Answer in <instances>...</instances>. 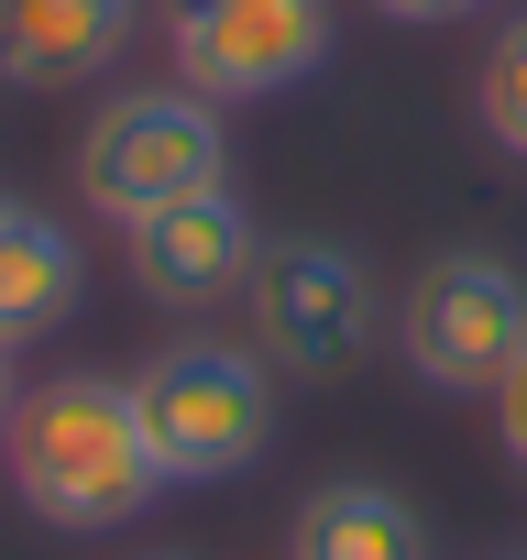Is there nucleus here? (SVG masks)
I'll return each mask as SVG.
<instances>
[{
	"instance_id": "obj_1",
	"label": "nucleus",
	"mask_w": 527,
	"mask_h": 560,
	"mask_svg": "<svg viewBox=\"0 0 527 560\" xmlns=\"http://www.w3.org/2000/svg\"><path fill=\"white\" fill-rule=\"evenodd\" d=\"M0 472H12L23 516L67 527V538H99V527H132L154 494H165V462L143 440V407H132V374H45L12 429H0Z\"/></svg>"
},
{
	"instance_id": "obj_2",
	"label": "nucleus",
	"mask_w": 527,
	"mask_h": 560,
	"mask_svg": "<svg viewBox=\"0 0 527 560\" xmlns=\"http://www.w3.org/2000/svg\"><path fill=\"white\" fill-rule=\"evenodd\" d=\"M198 187H231V121L220 100H198L187 78H143V89H110L78 132V198L132 231L143 209H176Z\"/></svg>"
},
{
	"instance_id": "obj_3",
	"label": "nucleus",
	"mask_w": 527,
	"mask_h": 560,
	"mask_svg": "<svg viewBox=\"0 0 527 560\" xmlns=\"http://www.w3.org/2000/svg\"><path fill=\"white\" fill-rule=\"evenodd\" d=\"M132 407L165 483H231L276 451V363L253 341H165L132 363Z\"/></svg>"
},
{
	"instance_id": "obj_4",
	"label": "nucleus",
	"mask_w": 527,
	"mask_h": 560,
	"mask_svg": "<svg viewBox=\"0 0 527 560\" xmlns=\"http://www.w3.org/2000/svg\"><path fill=\"white\" fill-rule=\"evenodd\" d=\"M527 352V275L505 253H429L396 298V363L429 396H494Z\"/></svg>"
},
{
	"instance_id": "obj_5",
	"label": "nucleus",
	"mask_w": 527,
	"mask_h": 560,
	"mask_svg": "<svg viewBox=\"0 0 527 560\" xmlns=\"http://www.w3.org/2000/svg\"><path fill=\"white\" fill-rule=\"evenodd\" d=\"M242 298H253V352L276 363V374H297V385L352 374V363L374 352V330H385L374 264H363L352 242H330V231L264 242V264H253Z\"/></svg>"
},
{
	"instance_id": "obj_6",
	"label": "nucleus",
	"mask_w": 527,
	"mask_h": 560,
	"mask_svg": "<svg viewBox=\"0 0 527 560\" xmlns=\"http://www.w3.org/2000/svg\"><path fill=\"white\" fill-rule=\"evenodd\" d=\"M165 67L220 110L286 100L330 67V0H165Z\"/></svg>"
},
{
	"instance_id": "obj_7",
	"label": "nucleus",
	"mask_w": 527,
	"mask_h": 560,
	"mask_svg": "<svg viewBox=\"0 0 527 560\" xmlns=\"http://www.w3.org/2000/svg\"><path fill=\"white\" fill-rule=\"evenodd\" d=\"M121 253H132L143 308L198 319V308H220V298H242V287H253L264 231H253V209H242L231 187H198V198H176V209H143V220L121 231Z\"/></svg>"
},
{
	"instance_id": "obj_8",
	"label": "nucleus",
	"mask_w": 527,
	"mask_h": 560,
	"mask_svg": "<svg viewBox=\"0 0 527 560\" xmlns=\"http://www.w3.org/2000/svg\"><path fill=\"white\" fill-rule=\"evenodd\" d=\"M143 34V0H0V89L110 78Z\"/></svg>"
},
{
	"instance_id": "obj_9",
	"label": "nucleus",
	"mask_w": 527,
	"mask_h": 560,
	"mask_svg": "<svg viewBox=\"0 0 527 560\" xmlns=\"http://www.w3.org/2000/svg\"><path fill=\"white\" fill-rule=\"evenodd\" d=\"M78 298H89V253H78V231H67L56 209H34V198H0V341H45V330H67Z\"/></svg>"
},
{
	"instance_id": "obj_10",
	"label": "nucleus",
	"mask_w": 527,
	"mask_h": 560,
	"mask_svg": "<svg viewBox=\"0 0 527 560\" xmlns=\"http://www.w3.org/2000/svg\"><path fill=\"white\" fill-rule=\"evenodd\" d=\"M429 549L440 538H429L418 494H396L385 472H330L286 527V560H429Z\"/></svg>"
},
{
	"instance_id": "obj_11",
	"label": "nucleus",
	"mask_w": 527,
	"mask_h": 560,
	"mask_svg": "<svg viewBox=\"0 0 527 560\" xmlns=\"http://www.w3.org/2000/svg\"><path fill=\"white\" fill-rule=\"evenodd\" d=\"M472 121H483L494 154L527 165V12L494 23V45H483V67H472Z\"/></svg>"
},
{
	"instance_id": "obj_12",
	"label": "nucleus",
	"mask_w": 527,
	"mask_h": 560,
	"mask_svg": "<svg viewBox=\"0 0 527 560\" xmlns=\"http://www.w3.org/2000/svg\"><path fill=\"white\" fill-rule=\"evenodd\" d=\"M494 440H505V462L527 472V352H516V374L494 385Z\"/></svg>"
},
{
	"instance_id": "obj_13",
	"label": "nucleus",
	"mask_w": 527,
	"mask_h": 560,
	"mask_svg": "<svg viewBox=\"0 0 527 560\" xmlns=\"http://www.w3.org/2000/svg\"><path fill=\"white\" fill-rule=\"evenodd\" d=\"M363 12H385V23H418V34H440V23H472L483 0H363Z\"/></svg>"
},
{
	"instance_id": "obj_14",
	"label": "nucleus",
	"mask_w": 527,
	"mask_h": 560,
	"mask_svg": "<svg viewBox=\"0 0 527 560\" xmlns=\"http://www.w3.org/2000/svg\"><path fill=\"white\" fill-rule=\"evenodd\" d=\"M12 407H23V385H12V341H0V429H12Z\"/></svg>"
},
{
	"instance_id": "obj_15",
	"label": "nucleus",
	"mask_w": 527,
	"mask_h": 560,
	"mask_svg": "<svg viewBox=\"0 0 527 560\" xmlns=\"http://www.w3.org/2000/svg\"><path fill=\"white\" fill-rule=\"evenodd\" d=\"M505 560H527V549H505Z\"/></svg>"
},
{
	"instance_id": "obj_16",
	"label": "nucleus",
	"mask_w": 527,
	"mask_h": 560,
	"mask_svg": "<svg viewBox=\"0 0 527 560\" xmlns=\"http://www.w3.org/2000/svg\"><path fill=\"white\" fill-rule=\"evenodd\" d=\"M165 560H176V549H165Z\"/></svg>"
}]
</instances>
